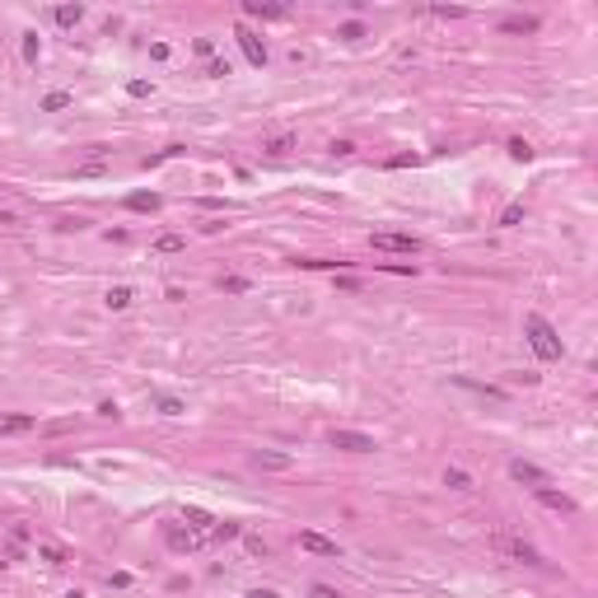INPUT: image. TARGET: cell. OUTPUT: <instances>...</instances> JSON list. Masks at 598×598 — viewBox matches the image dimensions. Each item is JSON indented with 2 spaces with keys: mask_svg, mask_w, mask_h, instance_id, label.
I'll return each instance as SVG.
<instances>
[{
  "mask_svg": "<svg viewBox=\"0 0 598 598\" xmlns=\"http://www.w3.org/2000/svg\"><path fill=\"white\" fill-rule=\"evenodd\" d=\"M523 337L538 351V360H561V337H556V327L547 323L543 313H528V318H523Z\"/></svg>",
  "mask_w": 598,
  "mask_h": 598,
  "instance_id": "6da1fadb",
  "label": "cell"
},
{
  "mask_svg": "<svg viewBox=\"0 0 598 598\" xmlns=\"http://www.w3.org/2000/svg\"><path fill=\"white\" fill-rule=\"evenodd\" d=\"M495 551H505L510 561H523V566H543V551L533 543H523L514 533H495Z\"/></svg>",
  "mask_w": 598,
  "mask_h": 598,
  "instance_id": "7a4b0ae2",
  "label": "cell"
},
{
  "mask_svg": "<svg viewBox=\"0 0 598 598\" xmlns=\"http://www.w3.org/2000/svg\"><path fill=\"white\" fill-rule=\"evenodd\" d=\"M369 248H374V253H421V238L384 229V234H369Z\"/></svg>",
  "mask_w": 598,
  "mask_h": 598,
  "instance_id": "3957f363",
  "label": "cell"
},
{
  "mask_svg": "<svg viewBox=\"0 0 598 598\" xmlns=\"http://www.w3.org/2000/svg\"><path fill=\"white\" fill-rule=\"evenodd\" d=\"M234 38H238V47H243V56H248L253 66H266V42H262L253 28H248V24H238V28H234Z\"/></svg>",
  "mask_w": 598,
  "mask_h": 598,
  "instance_id": "277c9868",
  "label": "cell"
},
{
  "mask_svg": "<svg viewBox=\"0 0 598 598\" xmlns=\"http://www.w3.org/2000/svg\"><path fill=\"white\" fill-rule=\"evenodd\" d=\"M510 477H514L519 486H533V491H538V486H551V477H547L538 463H523V458H514V463H510Z\"/></svg>",
  "mask_w": 598,
  "mask_h": 598,
  "instance_id": "5b68a950",
  "label": "cell"
},
{
  "mask_svg": "<svg viewBox=\"0 0 598 598\" xmlns=\"http://www.w3.org/2000/svg\"><path fill=\"white\" fill-rule=\"evenodd\" d=\"M332 444L346 449V453H374V440L364 430H332Z\"/></svg>",
  "mask_w": 598,
  "mask_h": 598,
  "instance_id": "8992f818",
  "label": "cell"
},
{
  "mask_svg": "<svg viewBox=\"0 0 598 598\" xmlns=\"http://www.w3.org/2000/svg\"><path fill=\"white\" fill-rule=\"evenodd\" d=\"M299 547H304V551H313V556H341V547L332 543V538H323V533H313V528H304V533H299Z\"/></svg>",
  "mask_w": 598,
  "mask_h": 598,
  "instance_id": "52a82bcc",
  "label": "cell"
},
{
  "mask_svg": "<svg viewBox=\"0 0 598 598\" xmlns=\"http://www.w3.org/2000/svg\"><path fill=\"white\" fill-rule=\"evenodd\" d=\"M538 500H543L547 510H556V514H575V510H580L566 491H551V486H538Z\"/></svg>",
  "mask_w": 598,
  "mask_h": 598,
  "instance_id": "ba28073f",
  "label": "cell"
},
{
  "mask_svg": "<svg viewBox=\"0 0 598 598\" xmlns=\"http://www.w3.org/2000/svg\"><path fill=\"white\" fill-rule=\"evenodd\" d=\"M253 463H258V468H266V472H286L295 458H290V453H276V449H258V453H253Z\"/></svg>",
  "mask_w": 598,
  "mask_h": 598,
  "instance_id": "9c48e42d",
  "label": "cell"
},
{
  "mask_svg": "<svg viewBox=\"0 0 598 598\" xmlns=\"http://www.w3.org/2000/svg\"><path fill=\"white\" fill-rule=\"evenodd\" d=\"M243 14H253V19H286V5H266V0H243Z\"/></svg>",
  "mask_w": 598,
  "mask_h": 598,
  "instance_id": "30bf717a",
  "label": "cell"
},
{
  "mask_svg": "<svg viewBox=\"0 0 598 598\" xmlns=\"http://www.w3.org/2000/svg\"><path fill=\"white\" fill-rule=\"evenodd\" d=\"M169 547H173V551H197V547H201V533H192V528H187V533H182V528H169Z\"/></svg>",
  "mask_w": 598,
  "mask_h": 598,
  "instance_id": "8fae6325",
  "label": "cell"
},
{
  "mask_svg": "<svg viewBox=\"0 0 598 598\" xmlns=\"http://www.w3.org/2000/svg\"><path fill=\"white\" fill-rule=\"evenodd\" d=\"M127 210H136V215H155L159 197H155V192H136V197H127Z\"/></svg>",
  "mask_w": 598,
  "mask_h": 598,
  "instance_id": "7c38bea8",
  "label": "cell"
},
{
  "mask_svg": "<svg viewBox=\"0 0 598 598\" xmlns=\"http://www.w3.org/2000/svg\"><path fill=\"white\" fill-rule=\"evenodd\" d=\"M33 416H0V435H28Z\"/></svg>",
  "mask_w": 598,
  "mask_h": 598,
  "instance_id": "4fadbf2b",
  "label": "cell"
},
{
  "mask_svg": "<svg viewBox=\"0 0 598 598\" xmlns=\"http://www.w3.org/2000/svg\"><path fill=\"white\" fill-rule=\"evenodd\" d=\"M500 33H538V19L533 14H514V19H505Z\"/></svg>",
  "mask_w": 598,
  "mask_h": 598,
  "instance_id": "5bb4252c",
  "label": "cell"
},
{
  "mask_svg": "<svg viewBox=\"0 0 598 598\" xmlns=\"http://www.w3.org/2000/svg\"><path fill=\"white\" fill-rule=\"evenodd\" d=\"M84 19V5H56V24L61 28H75Z\"/></svg>",
  "mask_w": 598,
  "mask_h": 598,
  "instance_id": "9a60e30c",
  "label": "cell"
},
{
  "mask_svg": "<svg viewBox=\"0 0 598 598\" xmlns=\"http://www.w3.org/2000/svg\"><path fill=\"white\" fill-rule=\"evenodd\" d=\"M458 388H468V393H482L486 402H505V393H500V388H486V384H477V379H458Z\"/></svg>",
  "mask_w": 598,
  "mask_h": 598,
  "instance_id": "2e32d148",
  "label": "cell"
},
{
  "mask_svg": "<svg viewBox=\"0 0 598 598\" xmlns=\"http://www.w3.org/2000/svg\"><path fill=\"white\" fill-rule=\"evenodd\" d=\"M444 486H453V491H472V477L463 468H444Z\"/></svg>",
  "mask_w": 598,
  "mask_h": 598,
  "instance_id": "e0dca14e",
  "label": "cell"
},
{
  "mask_svg": "<svg viewBox=\"0 0 598 598\" xmlns=\"http://www.w3.org/2000/svg\"><path fill=\"white\" fill-rule=\"evenodd\" d=\"M182 248H187V238H182V234H159L155 238V253H182Z\"/></svg>",
  "mask_w": 598,
  "mask_h": 598,
  "instance_id": "ac0fdd59",
  "label": "cell"
},
{
  "mask_svg": "<svg viewBox=\"0 0 598 598\" xmlns=\"http://www.w3.org/2000/svg\"><path fill=\"white\" fill-rule=\"evenodd\" d=\"M61 108H71V94H66V89H52V94L42 99V112H61Z\"/></svg>",
  "mask_w": 598,
  "mask_h": 598,
  "instance_id": "d6986e66",
  "label": "cell"
},
{
  "mask_svg": "<svg viewBox=\"0 0 598 598\" xmlns=\"http://www.w3.org/2000/svg\"><path fill=\"white\" fill-rule=\"evenodd\" d=\"M262 150H271V155H290V150H295V136H290V131H286V136H271Z\"/></svg>",
  "mask_w": 598,
  "mask_h": 598,
  "instance_id": "ffe728a7",
  "label": "cell"
},
{
  "mask_svg": "<svg viewBox=\"0 0 598 598\" xmlns=\"http://www.w3.org/2000/svg\"><path fill=\"white\" fill-rule=\"evenodd\" d=\"M38 561H47V566H66V551L52 547V543H42V547H38Z\"/></svg>",
  "mask_w": 598,
  "mask_h": 598,
  "instance_id": "44dd1931",
  "label": "cell"
},
{
  "mask_svg": "<svg viewBox=\"0 0 598 598\" xmlns=\"http://www.w3.org/2000/svg\"><path fill=\"white\" fill-rule=\"evenodd\" d=\"M131 304V286H112L108 290V309H127Z\"/></svg>",
  "mask_w": 598,
  "mask_h": 598,
  "instance_id": "7402d4cb",
  "label": "cell"
},
{
  "mask_svg": "<svg viewBox=\"0 0 598 598\" xmlns=\"http://www.w3.org/2000/svg\"><path fill=\"white\" fill-rule=\"evenodd\" d=\"M155 407H159V416H182V412H187V407H182L178 397H159Z\"/></svg>",
  "mask_w": 598,
  "mask_h": 598,
  "instance_id": "603a6c76",
  "label": "cell"
},
{
  "mask_svg": "<svg viewBox=\"0 0 598 598\" xmlns=\"http://www.w3.org/2000/svg\"><path fill=\"white\" fill-rule=\"evenodd\" d=\"M519 220H523V201H514V206L500 210V225H505V229H510V225H519Z\"/></svg>",
  "mask_w": 598,
  "mask_h": 598,
  "instance_id": "cb8c5ba5",
  "label": "cell"
},
{
  "mask_svg": "<svg viewBox=\"0 0 598 598\" xmlns=\"http://www.w3.org/2000/svg\"><path fill=\"white\" fill-rule=\"evenodd\" d=\"M510 155L519 159V164H528V159H533V145H528V140H519V136H514V140H510Z\"/></svg>",
  "mask_w": 598,
  "mask_h": 598,
  "instance_id": "d4e9b609",
  "label": "cell"
},
{
  "mask_svg": "<svg viewBox=\"0 0 598 598\" xmlns=\"http://www.w3.org/2000/svg\"><path fill=\"white\" fill-rule=\"evenodd\" d=\"M206 75H210V79H225V75H229V61L210 56V61H206Z\"/></svg>",
  "mask_w": 598,
  "mask_h": 598,
  "instance_id": "484cf974",
  "label": "cell"
},
{
  "mask_svg": "<svg viewBox=\"0 0 598 598\" xmlns=\"http://www.w3.org/2000/svg\"><path fill=\"white\" fill-rule=\"evenodd\" d=\"M215 538L229 543V538H243V528H238V523H215Z\"/></svg>",
  "mask_w": 598,
  "mask_h": 598,
  "instance_id": "4316f807",
  "label": "cell"
},
{
  "mask_svg": "<svg viewBox=\"0 0 598 598\" xmlns=\"http://www.w3.org/2000/svg\"><path fill=\"white\" fill-rule=\"evenodd\" d=\"M38 52H42V47H38V33H28V38H24V61H28V66L38 61Z\"/></svg>",
  "mask_w": 598,
  "mask_h": 598,
  "instance_id": "83f0119b",
  "label": "cell"
},
{
  "mask_svg": "<svg viewBox=\"0 0 598 598\" xmlns=\"http://www.w3.org/2000/svg\"><path fill=\"white\" fill-rule=\"evenodd\" d=\"M243 547H248V551H253V556H266V543H262L258 533H243Z\"/></svg>",
  "mask_w": 598,
  "mask_h": 598,
  "instance_id": "f1b7e54d",
  "label": "cell"
},
{
  "mask_svg": "<svg viewBox=\"0 0 598 598\" xmlns=\"http://www.w3.org/2000/svg\"><path fill=\"white\" fill-rule=\"evenodd\" d=\"M206 523H210L206 510H187V528H206Z\"/></svg>",
  "mask_w": 598,
  "mask_h": 598,
  "instance_id": "f546056e",
  "label": "cell"
},
{
  "mask_svg": "<svg viewBox=\"0 0 598 598\" xmlns=\"http://www.w3.org/2000/svg\"><path fill=\"white\" fill-rule=\"evenodd\" d=\"M220 286L229 290V295H243V290H248V281H243V276H225V281H220Z\"/></svg>",
  "mask_w": 598,
  "mask_h": 598,
  "instance_id": "4dcf8cb0",
  "label": "cell"
},
{
  "mask_svg": "<svg viewBox=\"0 0 598 598\" xmlns=\"http://www.w3.org/2000/svg\"><path fill=\"white\" fill-rule=\"evenodd\" d=\"M127 94H131V99H145V94H150V79H131Z\"/></svg>",
  "mask_w": 598,
  "mask_h": 598,
  "instance_id": "1f68e13d",
  "label": "cell"
},
{
  "mask_svg": "<svg viewBox=\"0 0 598 598\" xmlns=\"http://www.w3.org/2000/svg\"><path fill=\"white\" fill-rule=\"evenodd\" d=\"M197 56L210 61V56H215V42H210V38H197Z\"/></svg>",
  "mask_w": 598,
  "mask_h": 598,
  "instance_id": "d6a6232c",
  "label": "cell"
},
{
  "mask_svg": "<svg viewBox=\"0 0 598 598\" xmlns=\"http://www.w3.org/2000/svg\"><path fill=\"white\" fill-rule=\"evenodd\" d=\"M435 14H440V19H463V10H458V5H435Z\"/></svg>",
  "mask_w": 598,
  "mask_h": 598,
  "instance_id": "836d02e7",
  "label": "cell"
},
{
  "mask_svg": "<svg viewBox=\"0 0 598 598\" xmlns=\"http://www.w3.org/2000/svg\"><path fill=\"white\" fill-rule=\"evenodd\" d=\"M341 38H364V24H356V19H351V24H341Z\"/></svg>",
  "mask_w": 598,
  "mask_h": 598,
  "instance_id": "e575fe53",
  "label": "cell"
},
{
  "mask_svg": "<svg viewBox=\"0 0 598 598\" xmlns=\"http://www.w3.org/2000/svg\"><path fill=\"white\" fill-rule=\"evenodd\" d=\"M99 416H108V421H117L122 412H117V402H99Z\"/></svg>",
  "mask_w": 598,
  "mask_h": 598,
  "instance_id": "d590c367",
  "label": "cell"
},
{
  "mask_svg": "<svg viewBox=\"0 0 598 598\" xmlns=\"http://www.w3.org/2000/svg\"><path fill=\"white\" fill-rule=\"evenodd\" d=\"M313 598H341L332 584H313Z\"/></svg>",
  "mask_w": 598,
  "mask_h": 598,
  "instance_id": "8d00e7d4",
  "label": "cell"
},
{
  "mask_svg": "<svg viewBox=\"0 0 598 598\" xmlns=\"http://www.w3.org/2000/svg\"><path fill=\"white\" fill-rule=\"evenodd\" d=\"M248 598H281L276 589H248Z\"/></svg>",
  "mask_w": 598,
  "mask_h": 598,
  "instance_id": "74e56055",
  "label": "cell"
},
{
  "mask_svg": "<svg viewBox=\"0 0 598 598\" xmlns=\"http://www.w3.org/2000/svg\"><path fill=\"white\" fill-rule=\"evenodd\" d=\"M0 225H10V215H5V210H0Z\"/></svg>",
  "mask_w": 598,
  "mask_h": 598,
  "instance_id": "f35d334b",
  "label": "cell"
}]
</instances>
